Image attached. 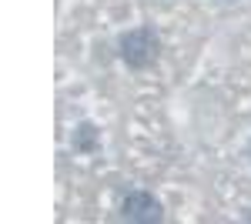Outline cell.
Listing matches in <instances>:
<instances>
[{
    "label": "cell",
    "instance_id": "1",
    "mask_svg": "<svg viewBox=\"0 0 251 224\" xmlns=\"http://www.w3.org/2000/svg\"><path fill=\"white\" fill-rule=\"evenodd\" d=\"M117 50H121V60L127 67L144 71V67H151L157 57H161V37H157L151 27H134V30L121 34Z\"/></svg>",
    "mask_w": 251,
    "mask_h": 224
},
{
    "label": "cell",
    "instance_id": "2",
    "mask_svg": "<svg viewBox=\"0 0 251 224\" xmlns=\"http://www.w3.org/2000/svg\"><path fill=\"white\" fill-rule=\"evenodd\" d=\"M121 218L134 224H157V221H164V207L151 191H131L121 201Z\"/></svg>",
    "mask_w": 251,
    "mask_h": 224
},
{
    "label": "cell",
    "instance_id": "3",
    "mask_svg": "<svg viewBox=\"0 0 251 224\" xmlns=\"http://www.w3.org/2000/svg\"><path fill=\"white\" fill-rule=\"evenodd\" d=\"M94 148H97V127L91 121H84L77 131H74V150L87 154V150H94Z\"/></svg>",
    "mask_w": 251,
    "mask_h": 224
}]
</instances>
